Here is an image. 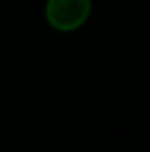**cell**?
I'll list each match as a JSON object with an SVG mask.
<instances>
[{
  "label": "cell",
  "mask_w": 150,
  "mask_h": 152,
  "mask_svg": "<svg viewBox=\"0 0 150 152\" xmlns=\"http://www.w3.org/2000/svg\"><path fill=\"white\" fill-rule=\"evenodd\" d=\"M92 12V0H48L44 14L58 32H73L83 27Z\"/></svg>",
  "instance_id": "6da1fadb"
}]
</instances>
